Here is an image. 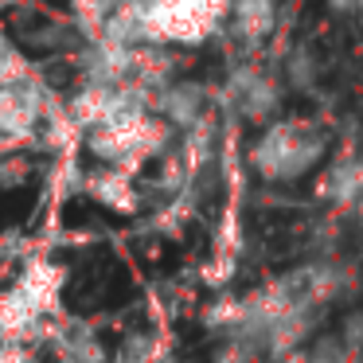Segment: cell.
<instances>
[{
    "mask_svg": "<svg viewBox=\"0 0 363 363\" xmlns=\"http://www.w3.org/2000/svg\"><path fill=\"white\" fill-rule=\"evenodd\" d=\"M0 363H43L28 344H0Z\"/></svg>",
    "mask_w": 363,
    "mask_h": 363,
    "instance_id": "23",
    "label": "cell"
},
{
    "mask_svg": "<svg viewBox=\"0 0 363 363\" xmlns=\"http://www.w3.org/2000/svg\"><path fill=\"white\" fill-rule=\"evenodd\" d=\"M152 113L176 137H184L188 129H196L199 121H207L215 113V82H203L196 74H180V79H172L168 86H160L152 94Z\"/></svg>",
    "mask_w": 363,
    "mask_h": 363,
    "instance_id": "7",
    "label": "cell"
},
{
    "mask_svg": "<svg viewBox=\"0 0 363 363\" xmlns=\"http://www.w3.org/2000/svg\"><path fill=\"white\" fill-rule=\"evenodd\" d=\"M51 320L55 316L43 313L16 281L0 289V344H28V347L43 344Z\"/></svg>",
    "mask_w": 363,
    "mask_h": 363,
    "instance_id": "12",
    "label": "cell"
},
{
    "mask_svg": "<svg viewBox=\"0 0 363 363\" xmlns=\"http://www.w3.org/2000/svg\"><path fill=\"white\" fill-rule=\"evenodd\" d=\"M285 363H363V359H355V355L347 352L336 332H320V336H313L301 352H293Z\"/></svg>",
    "mask_w": 363,
    "mask_h": 363,
    "instance_id": "19",
    "label": "cell"
},
{
    "mask_svg": "<svg viewBox=\"0 0 363 363\" xmlns=\"http://www.w3.org/2000/svg\"><path fill=\"white\" fill-rule=\"evenodd\" d=\"M211 363H269V359L250 340H219L211 352Z\"/></svg>",
    "mask_w": 363,
    "mask_h": 363,
    "instance_id": "21",
    "label": "cell"
},
{
    "mask_svg": "<svg viewBox=\"0 0 363 363\" xmlns=\"http://www.w3.org/2000/svg\"><path fill=\"white\" fill-rule=\"evenodd\" d=\"M152 110V94L137 82H118V86H71L63 94V118L74 133L113 125V121L137 118Z\"/></svg>",
    "mask_w": 363,
    "mask_h": 363,
    "instance_id": "6",
    "label": "cell"
},
{
    "mask_svg": "<svg viewBox=\"0 0 363 363\" xmlns=\"http://www.w3.org/2000/svg\"><path fill=\"white\" fill-rule=\"evenodd\" d=\"M16 40L24 43V51L40 63V59H67L71 63L74 51L86 43V35L79 32L71 16H32L24 28H16Z\"/></svg>",
    "mask_w": 363,
    "mask_h": 363,
    "instance_id": "13",
    "label": "cell"
},
{
    "mask_svg": "<svg viewBox=\"0 0 363 363\" xmlns=\"http://www.w3.org/2000/svg\"><path fill=\"white\" fill-rule=\"evenodd\" d=\"M59 90L51 86L43 63L20 82L0 86V141L4 145H32L59 110Z\"/></svg>",
    "mask_w": 363,
    "mask_h": 363,
    "instance_id": "5",
    "label": "cell"
},
{
    "mask_svg": "<svg viewBox=\"0 0 363 363\" xmlns=\"http://www.w3.org/2000/svg\"><path fill=\"white\" fill-rule=\"evenodd\" d=\"M336 336L344 340V347L355 355V359H363V305H352L344 316H340Z\"/></svg>",
    "mask_w": 363,
    "mask_h": 363,
    "instance_id": "22",
    "label": "cell"
},
{
    "mask_svg": "<svg viewBox=\"0 0 363 363\" xmlns=\"http://www.w3.org/2000/svg\"><path fill=\"white\" fill-rule=\"evenodd\" d=\"M43 344L51 347L55 363H113V352L98 332V324L82 320V316H55Z\"/></svg>",
    "mask_w": 363,
    "mask_h": 363,
    "instance_id": "11",
    "label": "cell"
},
{
    "mask_svg": "<svg viewBox=\"0 0 363 363\" xmlns=\"http://www.w3.org/2000/svg\"><path fill=\"white\" fill-rule=\"evenodd\" d=\"M324 9L336 12V16H359V12H363V0H324Z\"/></svg>",
    "mask_w": 363,
    "mask_h": 363,
    "instance_id": "24",
    "label": "cell"
},
{
    "mask_svg": "<svg viewBox=\"0 0 363 363\" xmlns=\"http://www.w3.org/2000/svg\"><path fill=\"white\" fill-rule=\"evenodd\" d=\"M316 199L332 215H352L363 203V157L359 152H340L332 164L316 176Z\"/></svg>",
    "mask_w": 363,
    "mask_h": 363,
    "instance_id": "14",
    "label": "cell"
},
{
    "mask_svg": "<svg viewBox=\"0 0 363 363\" xmlns=\"http://www.w3.org/2000/svg\"><path fill=\"white\" fill-rule=\"evenodd\" d=\"M82 191H86L98 207L118 211V215H133V211H141V203H145L141 184H137V176L125 172V168L98 164L94 172H82Z\"/></svg>",
    "mask_w": 363,
    "mask_h": 363,
    "instance_id": "15",
    "label": "cell"
},
{
    "mask_svg": "<svg viewBox=\"0 0 363 363\" xmlns=\"http://www.w3.org/2000/svg\"><path fill=\"white\" fill-rule=\"evenodd\" d=\"M355 20H359V28H363V12H359V16H355Z\"/></svg>",
    "mask_w": 363,
    "mask_h": 363,
    "instance_id": "25",
    "label": "cell"
},
{
    "mask_svg": "<svg viewBox=\"0 0 363 363\" xmlns=\"http://www.w3.org/2000/svg\"><path fill=\"white\" fill-rule=\"evenodd\" d=\"M35 67H40V63L24 51V43H20L9 28H0V86L20 82L24 74H32Z\"/></svg>",
    "mask_w": 363,
    "mask_h": 363,
    "instance_id": "20",
    "label": "cell"
},
{
    "mask_svg": "<svg viewBox=\"0 0 363 363\" xmlns=\"http://www.w3.org/2000/svg\"><path fill=\"white\" fill-rule=\"evenodd\" d=\"M137 51L141 48H121V43H110V40H86L71 59L74 86H118V82H133Z\"/></svg>",
    "mask_w": 363,
    "mask_h": 363,
    "instance_id": "8",
    "label": "cell"
},
{
    "mask_svg": "<svg viewBox=\"0 0 363 363\" xmlns=\"http://www.w3.org/2000/svg\"><path fill=\"white\" fill-rule=\"evenodd\" d=\"M82 145L86 152L106 168H125V172L137 176L141 164H152V160H164L168 152L176 149V133L157 118V113H137V118L113 121V125L90 129L82 133Z\"/></svg>",
    "mask_w": 363,
    "mask_h": 363,
    "instance_id": "3",
    "label": "cell"
},
{
    "mask_svg": "<svg viewBox=\"0 0 363 363\" xmlns=\"http://www.w3.org/2000/svg\"><path fill=\"white\" fill-rule=\"evenodd\" d=\"M297 285L308 293L313 301H320L324 308L340 305V301H352L359 289V269L352 258L344 254H324V258H305L301 266H293Z\"/></svg>",
    "mask_w": 363,
    "mask_h": 363,
    "instance_id": "9",
    "label": "cell"
},
{
    "mask_svg": "<svg viewBox=\"0 0 363 363\" xmlns=\"http://www.w3.org/2000/svg\"><path fill=\"white\" fill-rule=\"evenodd\" d=\"M152 48H207L227 32L230 0H141Z\"/></svg>",
    "mask_w": 363,
    "mask_h": 363,
    "instance_id": "4",
    "label": "cell"
},
{
    "mask_svg": "<svg viewBox=\"0 0 363 363\" xmlns=\"http://www.w3.org/2000/svg\"><path fill=\"white\" fill-rule=\"evenodd\" d=\"M281 28V0H230L227 12V40L230 48H242V59H258V51Z\"/></svg>",
    "mask_w": 363,
    "mask_h": 363,
    "instance_id": "10",
    "label": "cell"
},
{
    "mask_svg": "<svg viewBox=\"0 0 363 363\" xmlns=\"http://www.w3.org/2000/svg\"><path fill=\"white\" fill-rule=\"evenodd\" d=\"M67 281H71V269L55 258H28L24 269H20L16 285L43 308L48 316H63V293Z\"/></svg>",
    "mask_w": 363,
    "mask_h": 363,
    "instance_id": "16",
    "label": "cell"
},
{
    "mask_svg": "<svg viewBox=\"0 0 363 363\" xmlns=\"http://www.w3.org/2000/svg\"><path fill=\"white\" fill-rule=\"evenodd\" d=\"M285 102H289V86L281 71L266 67L262 59H230L223 79L215 82V113L223 121L262 129L285 118Z\"/></svg>",
    "mask_w": 363,
    "mask_h": 363,
    "instance_id": "2",
    "label": "cell"
},
{
    "mask_svg": "<svg viewBox=\"0 0 363 363\" xmlns=\"http://www.w3.org/2000/svg\"><path fill=\"white\" fill-rule=\"evenodd\" d=\"M359 250H363V246H359Z\"/></svg>",
    "mask_w": 363,
    "mask_h": 363,
    "instance_id": "26",
    "label": "cell"
},
{
    "mask_svg": "<svg viewBox=\"0 0 363 363\" xmlns=\"http://www.w3.org/2000/svg\"><path fill=\"white\" fill-rule=\"evenodd\" d=\"M277 71H281V79H285L289 90L313 94V90L320 86V79H324V59H320V51H316L313 43H293V48L285 51V59H281Z\"/></svg>",
    "mask_w": 363,
    "mask_h": 363,
    "instance_id": "17",
    "label": "cell"
},
{
    "mask_svg": "<svg viewBox=\"0 0 363 363\" xmlns=\"http://www.w3.org/2000/svg\"><path fill=\"white\" fill-rule=\"evenodd\" d=\"M160 359H164V344L149 328H129L118 344V355H113V363H160Z\"/></svg>",
    "mask_w": 363,
    "mask_h": 363,
    "instance_id": "18",
    "label": "cell"
},
{
    "mask_svg": "<svg viewBox=\"0 0 363 363\" xmlns=\"http://www.w3.org/2000/svg\"><path fill=\"white\" fill-rule=\"evenodd\" d=\"M332 137L313 118H277L262 125L246 145V164L269 188H289L320 172L328 160Z\"/></svg>",
    "mask_w": 363,
    "mask_h": 363,
    "instance_id": "1",
    "label": "cell"
}]
</instances>
